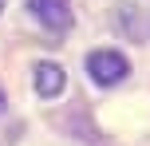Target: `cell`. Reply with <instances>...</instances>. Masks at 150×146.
<instances>
[{"label": "cell", "mask_w": 150, "mask_h": 146, "mask_svg": "<svg viewBox=\"0 0 150 146\" xmlns=\"http://www.w3.org/2000/svg\"><path fill=\"white\" fill-rule=\"evenodd\" d=\"M87 71H91V79H95L99 87H115V83L127 79L130 63H127V55L103 47V51H91V55H87Z\"/></svg>", "instance_id": "cell-1"}, {"label": "cell", "mask_w": 150, "mask_h": 146, "mask_svg": "<svg viewBox=\"0 0 150 146\" xmlns=\"http://www.w3.org/2000/svg\"><path fill=\"white\" fill-rule=\"evenodd\" d=\"M4 107H8V99H4V91H0V111H4Z\"/></svg>", "instance_id": "cell-4"}, {"label": "cell", "mask_w": 150, "mask_h": 146, "mask_svg": "<svg viewBox=\"0 0 150 146\" xmlns=\"http://www.w3.org/2000/svg\"><path fill=\"white\" fill-rule=\"evenodd\" d=\"M4 4H8V0H0V8H4Z\"/></svg>", "instance_id": "cell-5"}, {"label": "cell", "mask_w": 150, "mask_h": 146, "mask_svg": "<svg viewBox=\"0 0 150 146\" xmlns=\"http://www.w3.org/2000/svg\"><path fill=\"white\" fill-rule=\"evenodd\" d=\"M36 91L44 95V99H55V95L63 91V83H67V75H63L59 63H36Z\"/></svg>", "instance_id": "cell-3"}, {"label": "cell", "mask_w": 150, "mask_h": 146, "mask_svg": "<svg viewBox=\"0 0 150 146\" xmlns=\"http://www.w3.org/2000/svg\"><path fill=\"white\" fill-rule=\"evenodd\" d=\"M28 12L44 24L47 32H67L71 28V0H28Z\"/></svg>", "instance_id": "cell-2"}]
</instances>
